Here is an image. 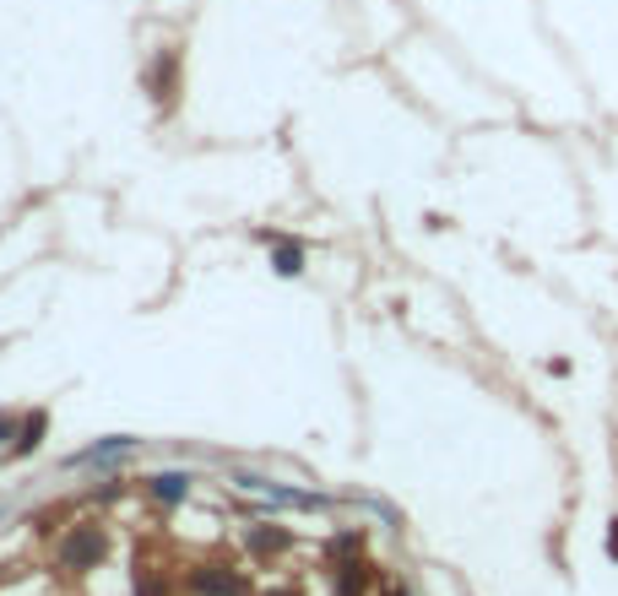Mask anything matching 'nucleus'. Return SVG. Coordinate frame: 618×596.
I'll return each mask as SVG.
<instances>
[{"label":"nucleus","mask_w":618,"mask_h":596,"mask_svg":"<svg viewBox=\"0 0 618 596\" xmlns=\"http://www.w3.org/2000/svg\"><path fill=\"white\" fill-rule=\"evenodd\" d=\"M277 596H288V592H277Z\"/></svg>","instance_id":"obj_3"},{"label":"nucleus","mask_w":618,"mask_h":596,"mask_svg":"<svg viewBox=\"0 0 618 596\" xmlns=\"http://www.w3.org/2000/svg\"><path fill=\"white\" fill-rule=\"evenodd\" d=\"M98 553H104V537H98V532H82V537L66 543V559H71V564H93Z\"/></svg>","instance_id":"obj_1"},{"label":"nucleus","mask_w":618,"mask_h":596,"mask_svg":"<svg viewBox=\"0 0 618 596\" xmlns=\"http://www.w3.org/2000/svg\"><path fill=\"white\" fill-rule=\"evenodd\" d=\"M608 559H618V521H614V532H608Z\"/></svg>","instance_id":"obj_2"}]
</instances>
